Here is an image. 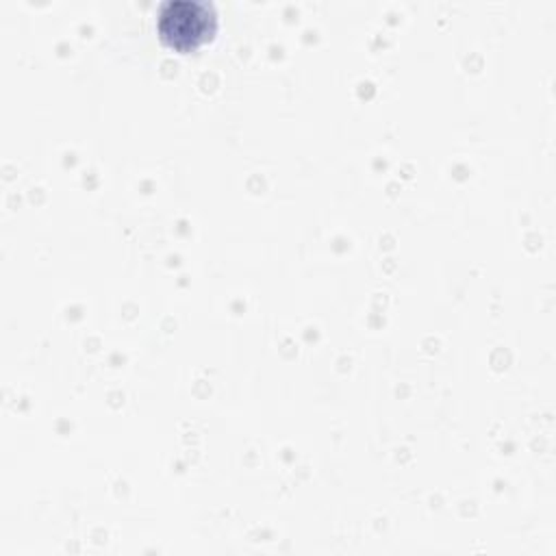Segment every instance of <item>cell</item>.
Returning <instances> with one entry per match:
<instances>
[{
    "label": "cell",
    "instance_id": "obj_1",
    "mask_svg": "<svg viewBox=\"0 0 556 556\" xmlns=\"http://www.w3.org/2000/svg\"><path fill=\"white\" fill-rule=\"evenodd\" d=\"M156 30L174 50H193L217 30V11L208 0H163L156 9Z\"/></svg>",
    "mask_w": 556,
    "mask_h": 556
}]
</instances>
